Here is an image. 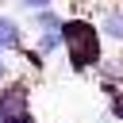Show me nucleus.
Segmentation results:
<instances>
[{"label": "nucleus", "instance_id": "5", "mask_svg": "<svg viewBox=\"0 0 123 123\" xmlns=\"http://www.w3.org/2000/svg\"><path fill=\"white\" fill-rule=\"evenodd\" d=\"M31 46L38 50L42 62H50V58L62 50V31H35V42H31Z\"/></svg>", "mask_w": 123, "mask_h": 123}, {"label": "nucleus", "instance_id": "1", "mask_svg": "<svg viewBox=\"0 0 123 123\" xmlns=\"http://www.w3.org/2000/svg\"><path fill=\"white\" fill-rule=\"evenodd\" d=\"M62 50H65V62L77 77L85 73H96L104 65V35L96 27V19L88 15H65V27H62Z\"/></svg>", "mask_w": 123, "mask_h": 123}, {"label": "nucleus", "instance_id": "6", "mask_svg": "<svg viewBox=\"0 0 123 123\" xmlns=\"http://www.w3.org/2000/svg\"><path fill=\"white\" fill-rule=\"evenodd\" d=\"M35 15V31H62L65 27V15L58 8H42V12H31Z\"/></svg>", "mask_w": 123, "mask_h": 123}, {"label": "nucleus", "instance_id": "4", "mask_svg": "<svg viewBox=\"0 0 123 123\" xmlns=\"http://www.w3.org/2000/svg\"><path fill=\"white\" fill-rule=\"evenodd\" d=\"M0 50L4 54H19L23 50V23L15 15H4V12H0Z\"/></svg>", "mask_w": 123, "mask_h": 123}, {"label": "nucleus", "instance_id": "8", "mask_svg": "<svg viewBox=\"0 0 123 123\" xmlns=\"http://www.w3.org/2000/svg\"><path fill=\"white\" fill-rule=\"evenodd\" d=\"M23 12H42V8H54V0H19Z\"/></svg>", "mask_w": 123, "mask_h": 123}, {"label": "nucleus", "instance_id": "3", "mask_svg": "<svg viewBox=\"0 0 123 123\" xmlns=\"http://www.w3.org/2000/svg\"><path fill=\"white\" fill-rule=\"evenodd\" d=\"M96 27L104 35V42H115L123 46V4H108L96 12Z\"/></svg>", "mask_w": 123, "mask_h": 123}, {"label": "nucleus", "instance_id": "11", "mask_svg": "<svg viewBox=\"0 0 123 123\" xmlns=\"http://www.w3.org/2000/svg\"><path fill=\"white\" fill-rule=\"evenodd\" d=\"M104 123H108V119H104Z\"/></svg>", "mask_w": 123, "mask_h": 123}, {"label": "nucleus", "instance_id": "12", "mask_svg": "<svg viewBox=\"0 0 123 123\" xmlns=\"http://www.w3.org/2000/svg\"><path fill=\"white\" fill-rule=\"evenodd\" d=\"M0 123H4V119H0Z\"/></svg>", "mask_w": 123, "mask_h": 123}, {"label": "nucleus", "instance_id": "13", "mask_svg": "<svg viewBox=\"0 0 123 123\" xmlns=\"http://www.w3.org/2000/svg\"><path fill=\"white\" fill-rule=\"evenodd\" d=\"M0 4H4V0H0Z\"/></svg>", "mask_w": 123, "mask_h": 123}, {"label": "nucleus", "instance_id": "9", "mask_svg": "<svg viewBox=\"0 0 123 123\" xmlns=\"http://www.w3.org/2000/svg\"><path fill=\"white\" fill-rule=\"evenodd\" d=\"M8 81H12V62H8V54L0 50V88H4Z\"/></svg>", "mask_w": 123, "mask_h": 123}, {"label": "nucleus", "instance_id": "7", "mask_svg": "<svg viewBox=\"0 0 123 123\" xmlns=\"http://www.w3.org/2000/svg\"><path fill=\"white\" fill-rule=\"evenodd\" d=\"M108 119L123 123V85H119L115 92H108Z\"/></svg>", "mask_w": 123, "mask_h": 123}, {"label": "nucleus", "instance_id": "2", "mask_svg": "<svg viewBox=\"0 0 123 123\" xmlns=\"http://www.w3.org/2000/svg\"><path fill=\"white\" fill-rule=\"evenodd\" d=\"M31 81L27 77H12L4 88H0V119L12 123V119H27L31 115Z\"/></svg>", "mask_w": 123, "mask_h": 123}, {"label": "nucleus", "instance_id": "10", "mask_svg": "<svg viewBox=\"0 0 123 123\" xmlns=\"http://www.w3.org/2000/svg\"><path fill=\"white\" fill-rule=\"evenodd\" d=\"M12 123H38V119H35V111H31L27 119H12Z\"/></svg>", "mask_w": 123, "mask_h": 123}]
</instances>
